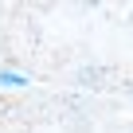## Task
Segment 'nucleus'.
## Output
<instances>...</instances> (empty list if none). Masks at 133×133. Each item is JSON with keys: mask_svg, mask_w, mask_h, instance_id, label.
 Wrapping results in <instances>:
<instances>
[{"mask_svg": "<svg viewBox=\"0 0 133 133\" xmlns=\"http://www.w3.org/2000/svg\"><path fill=\"white\" fill-rule=\"evenodd\" d=\"M0 82H4V86H24V75H16V71H0Z\"/></svg>", "mask_w": 133, "mask_h": 133, "instance_id": "1", "label": "nucleus"}, {"mask_svg": "<svg viewBox=\"0 0 133 133\" xmlns=\"http://www.w3.org/2000/svg\"><path fill=\"white\" fill-rule=\"evenodd\" d=\"M78 78H82V86H94L102 75H98V71H78Z\"/></svg>", "mask_w": 133, "mask_h": 133, "instance_id": "2", "label": "nucleus"}]
</instances>
